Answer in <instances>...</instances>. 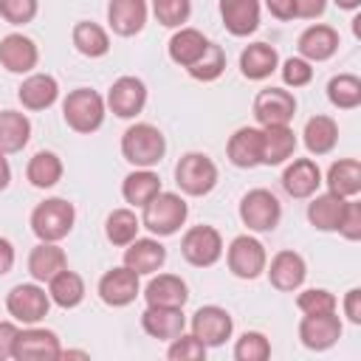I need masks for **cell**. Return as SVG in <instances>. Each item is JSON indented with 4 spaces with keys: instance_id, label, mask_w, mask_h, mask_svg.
<instances>
[{
    "instance_id": "1",
    "label": "cell",
    "mask_w": 361,
    "mask_h": 361,
    "mask_svg": "<svg viewBox=\"0 0 361 361\" xmlns=\"http://www.w3.org/2000/svg\"><path fill=\"white\" fill-rule=\"evenodd\" d=\"M166 152V138L158 127L141 121L124 130L121 135V155L127 164H133L135 169H152L155 164H161Z\"/></svg>"
},
{
    "instance_id": "2",
    "label": "cell",
    "mask_w": 361,
    "mask_h": 361,
    "mask_svg": "<svg viewBox=\"0 0 361 361\" xmlns=\"http://www.w3.org/2000/svg\"><path fill=\"white\" fill-rule=\"evenodd\" d=\"M144 214H141V226L149 228L155 237H169L175 234L183 223H186V214H189V206L180 195L175 192H158L149 203L141 206Z\"/></svg>"
},
{
    "instance_id": "3",
    "label": "cell",
    "mask_w": 361,
    "mask_h": 361,
    "mask_svg": "<svg viewBox=\"0 0 361 361\" xmlns=\"http://www.w3.org/2000/svg\"><path fill=\"white\" fill-rule=\"evenodd\" d=\"M73 220H76L73 203H68L65 197H48V200L34 206V212H31V231L42 243H59L62 237L71 234Z\"/></svg>"
},
{
    "instance_id": "4",
    "label": "cell",
    "mask_w": 361,
    "mask_h": 361,
    "mask_svg": "<svg viewBox=\"0 0 361 361\" xmlns=\"http://www.w3.org/2000/svg\"><path fill=\"white\" fill-rule=\"evenodd\" d=\"M62 116H65V124L71 130H76L82 135L96 133L104 121V99L90 87H76L65 96Z\"/></svg>"
},
{
    "instance_id": "5",
    "label": "cell",
    "mask_w": 361,
    "mask_h": 361,
    "mask_svg": "<svg viewBox=\"0 0 361 361\" xmlns=\"http://www.w3.org/2000/svg\"><path fill=\"white\" fill-rule=\"evenodd\" d=\"M175 183L183 195L203 197L217 186V166L203 152H186L175 164Z\"/></svg>"
},
{
    "instance_id": "6",
    "label": "cell",
    "mask_w": 361,
    "mask_h": 361,
    "mask_svg": "<svg viewBox=\"0 0 361 361\" xmlns=\"http://www.w3.org/2000/svg\"><path fill=\"white\" fill-rule=\"evenodd\" d=\"M282 206L274 192L268 189H251L240 200V220L248 226V231H274L279 226Z\"/></svg>"
},
{
    "instance_id": "7",
    "label": "cell",
    "mask_w": 361,
    "mask_h": 361,
    "mask_svg": "<svg viewBox=\"0 0 361 361\" xmlns=\"http://www.w3.org/2000/svg\"><path fill=\"white\" fill-rule=\"evenodd\" d=\"M180 254L195 268H209L223 257V237L214 226H192L180 240Z\"/></svg>"
},
{
    "instance_id": "8",
    "label": "cell",
    "mask_w": 361,
    "mask_h": 361,
    "mask_svg": "<svg viewBox=\"0 0 361 361\" xmlns=\"http://www.w3.org/2000/svg\"><path fill=\"white\" fill-rule=\"evenodd\" d=\"M226 259H228V271L240 279H257L265 265H268V254H265V245L251 237V234H240L228 243V251H226Z\"/></svg>"
},
{
    "instance_id": "9",
    "label": "cell",
    "mask_w": 361,
    "mask_h": 361,
    "mask_svg": "<svg viewBox=\"0 0 361 361\" xmlns=\"http://www.w3.org/2000/svg\"><path fill=\"white\" fill-rule=\"evenodd\" d=\"M48 307H51V296L45 293V288H39L37 282H23V285H14L6 296V310L23 322V324H37L48 316Z\"/></svg>"
},
{
    "instance_id": "10",
    "label": "cell",
    "mask_w": 361,
    "mask_h": 361,
    "mask_svg": "<svg viewBox=\"0 0 361 361\" xmlns=\"http://www.w3.org/2000/svg\"><path fill=\"white\" fill-rule=\"evenodd\" d=\"M296 116V99L285 87H265L254 99V118L262 127H279L290 124Z\"/></svg>"
},
{
    "instance_id": "11",
    "label": "cell",
    "mask_w": 361,
    "mask_h": 361,
    "mask_svg": "<svg viewBox=\"0 0 361 361\" xmlns=\"http://www.w3.org/2000/svg\"><path fill=\"white\" fill-rule=\"evenodd\" d=\"M189 324H192V336H197L206 347L226 344V338H231V330H234L231 313L226 307H217V305L197 307Z\"/></svg>"
},
{
    "instance_id": "12",
    "label": "cell",
    "mask_w": 361,
    "mask_h": 361,
    "mask_svg": "<svg viewBox=\"0 0 361 361\" xmlns=\"http://www.w3.org/2000/svg\"><path fill=\"white\" fill-rule=\"evenodd\" d=\"M104 104L118 116V118H133L144 110L147 104V85L138 79V76H118L110 90H107V99Z\"/></svg>"
},
{
    "instance_id": "13",
    "label": "cell",
    "mask_w": 361,
    "mask_h": 361,
    "mask_svg": "<svg viewBox=\"0 0 361 361\" xmlns=\"http://www.w3.org/2000/svg\"><path fill=\"white\" fill-rule=\"evenodd\" d=\"M341 330H344V324L336 316V310L333 313L302 316V322H299V338H302V344L307 350H316V353L330 350L341 338Z\"/></svg>"
},
{
    "instance_id": "14",
    "label": "cell",
    "mask_w": 361,
    "mask_h": 361,
    "mask_svg": "<svg viewBox=\"0 0 361 361\" xmlns=\"http://www.w3.org/2000/svg\"><path fill=\"white\" fill-rule=\"evenodd\" d=\"M14 358L17 361H54L62 358V347L54 330L45 327H28L20 330L17 344H14Z\"/></svg>"
},
{
    "instance_id": "15",
    "label": "cell",
    "mask_w": 361,
    "mask_h": 361,
    "mask_svg": "<svg viewBox=\"0 0 361 361\" xmlns=\"http://www.w3.org/2000/svg\"><path fill=\"white\" fill-rule=\"evenodd\" d=\"M138 293H141L138 274L130 271L127 265L110 268V271L99 279V296H102V302L110 305V307H127L130 302H135Z\"/></svg>"
},
{
    "instance_id": "16",
    "label": "cell",
    "mask_w": 361,
    "mask_h": 361,
    "mask_svg": "<svg viewBox=\"0 0 361 361\" xmlns=\"http://www.w3.org/2000/svg\"><path fill=\"white\" fill-rule=\"evenodd\" d=\"M265 274H268V279H271V285H274L276 290L290 293V290L302 288V282H305V276H307V265H305L302 254L285 248V251L274 254L271 265H265Z\"/></svg>"
},
{
    "instance_id": "17",
    "label": "cell",
    "mask_w": 361,
    "mask_h": 361,
    "mask_svg": "<svg viewBox=\"0 0 361 361\" xmlns=\"http://www.w3.org/2000/svg\"><path fill=\"white\" fill-rule=\"evenodd\" d=\"M39 62V51L25 34H6L0 39V65L8 73H31Z\"/></svg>"
},
{
    "instance_id": "18",
    "label": "cell",
    "mask_w": 361,
    "mask_h": 361,
    "mask_svg": "<svg viewBox=\"0 0 361 361\" xmlns=\"http://www.w3.org/2000/svg\"><path fill=\"white\" fill-rule=\"evenodd\" d=\"M141 327L147 336L158 341H172L186 330V316L183 307H161V305H147L141 313Z\"/></svg>"
},
{
    "instance_id": "19",
    "label": "cell",
    "mask_w": 361,
    "mask_h": 361,
    "mask_svg": "<svg viewBox=\"0 0 361 361\" xmlns=\"http://www.w3.org/2000/svg\"><path fill=\"white\" fill-rule=\"evenodd\" d=\"M296 48H299V56L302 59H307V62H324V59H330L338 51V31L333 25L316 23V25H310V28H305L299 34Z\"/></svg>"
},
{
    "instance_id": "20",
    "label": "cell",
    "mask_w": 361,
    "mask_h": 361,
    "mask_svg": "<svg viewBox=\"0 0 361 361\" xmlns=\"http://www.w3.org/2000/svg\"><path fill=\"white\" fill-rule=\"evenodd\" d=\"M322 186V169L313 158H296L293 164H288V169L282 172V189L290 197H313L316 189Z\"/></svg>"
},
{
    "instance_id": "21",
    "label": "cell",
    "mask_w": 361,
    "mask_h": 361,
    "mask_svg": "<svg viewBox=\"0 0 361 361\" xmlns=\"http://www.w3.org/2000/svg\"><path fill=\"white\" fill-rule=\"evenodd\" d=\"M164 262H166V248L155 237H135L133 243L124 245V265L138 276L161 271Z\"/></svg>"
},
{
    "instance_id": "22",
    "label": "cell",
    "mask_w": 361,
    "mask_h": 361,
    "mask_svg": "<svg viewBox=\"0 0 361 361\" xmlns=\"http://www.w3.org/2000/svg\"><path fill=\"white\" fill-rule=\"evenodd\" d=\"M293 149H296V135L288 124L259 130V164L279 166L293 155Z\"/></svg>"
},
{
    "instance_id": "23",
    "label": "cell",
    "mask_w": 361,
    "mask_h": 361,
    "mask_svg": "<svg viewBox=\"0 0 361 361\" xmlns=\"http://www.w3.org/2000/svg\"><path fill=\"white\" fill-rule=\"evenodd\" d=\"M107 23L113 34L133 37L147 23V0H110L107 3Z\"/></svg>"
},
{
    "instance_id": "24",
    "label": "cell",
    "mask_w": 361,
    "mask_h": 361,
    "mask_svg": "<svg viewBox=\"0 0 361 361\" xmlns=\"http://www.w3.org/2000/svg\"><path fill=\"white\" fill-rule=\"evenodd\" d=\"M220 17L228 34L248 37L259 25V0H220Z\"/></svg>"
},
{
    "instance_id": "25",
    "label": "cell",
    "mask_w": 361,
    "mask_h": 361,
    "mask_svg": "<svg viewBox=\"0 0 361 361\" xmlns=\"http://www.w3.org/2000/svg\"><path fill=\"white\" fill-rule=\"evenodd\" d=\"M59 96V85L51 73H31L28 79H23L17 99L25 110H48Z\"/></svg>"
},
{
    "instance_id": "26",
    "label": "cell",
    "mask_w": 361,
    "mask_h": 361,
    "mask_svg": "<svg viewBox=\"0 0 361 361\" xmlns=\"http://www.w3.org/2000/svg\"><path fill=\"white\" fill-rule=\"evenodd\" d=\"M347 200L350 197H341V195H333V192L313 195V200L307 203L310 226L319 228V231H338V223H341V214L347 209Z\"/></svg>"
},
{
    "instance_id": "27",
    "label": "cell",
    "mask_w": 361,
    "mask_h": 361,
    "mask_svg": "<svg viewBox=\"0 0 361 361\" xmlns=\"http://www.w3.org/2000/svg\"><path fill=\"white\" fill-rule=\"evenodd\" d=\"M65 268H68V257L56 243H42L39 240V245H34L31 254H28V274H31L34 282H48Z\"/></svg>"
},
{
    "instance_id": "28",
    "label": "cell",
    "mask_w": 361,
    "mask_h": 361,
    "mask_svg": "<svg viewBox=\"0 0 361 361\" xmlns=\"http://www.w3.org/2000/svg\"><path fill=\"white\" fill-rule=\"evenodd\" d=\"M144 299H147V305L183 307L186 299H189V290H186V282L180 276H175V274H158L144 288Z\"/></svg>"
},
{
    "instance_id": "29",
    "label": "cell",
    "mask_w": 361,
    "mask_h": 361,
    "mask_svg": "<svg viewBox=\"0 0 361 361\" xmlns=\"http://www.w3.org/2000/svg\"><path fill=\"white\" fill-rule=\"evenodd\" d=\"M276 65H279V54L268 42H251L240 54V71L245 79H254V82L271 76L276 71Z\"/></svg>"
},
{
    "instance_id": "30",
    "label": "cell",
    "mask_w": 361,
    "mask_h": 361,
    "mask_svg": "<svg viewBox=\"0 0 361 361\" xmlns=\"http://www.w3.org/2000/svg\"><path fill=\"white\" fill-rule=\"evenodd\" d=\"M206 45H209V39L197 28H183L180 25V31H175L172 39H169V59L180 68H192L203 56Z\"/></svg>"
},
{
    "instance_id": "31",
    "label": "cell",
    "mask_w": 361,
    "mask_h": 361,
    "mask_svg": "<svg viewBox=\"0 0 361 361\" xmlns=\"http://www.w3.org/2000/svg\"><path fill=\"white\" fill-rule=\"evenodd\" d=\"M31 138V121L20 110H0V152H20Z\"/></svg>"
},
{
    "instance_id": "32",
    "label": "cell",
    "mask_w": 361,
    "mask_h": 361,
    "mask_svg": "<svg viewBox=\"0 0 361 361\" xmlns=\"http://www.w3.org/2000/svg\"><path fill=\"white\" fill-rule=\"evenodd\" d=\"M226 155L234 166L240 169H251L259 164V130L257 127H240L228 144H226Z\"/></svg>"
},
{
    "instance_id": "33",
    "label": "cell",
    "mask_w": 361,
    "mask_h": 361,
    "mask_svg": "<svg viewBox=\"0 0 361 361\" xmlns=\"http://www.w3.org/2000/svg\"><path fill=\"white\" fill-rule=\"evenodd\" d=\"M327 192L341 197H355L361 192V164L355 158H341L327 169Z\"/></svg>"
},
{
    "instance_id": "34",
    "label": "cell",
    "mask_w": 361,
    "mask_h": 361,
    "mask_svg": "<svg viewBox=\"0 0 361 361\" xmlns=\"http://www.w3.org/2000/svg\"><path fill=\"white\" fill-rule=\"evenodd\" d=\"M305 147L310 155H327L333 152L336 141H338V124L330 116H313L305 124Z\"/></svg>"
},
{
    "instance_id": "35",
    "label": "cell",
    "mask_w": 361,
    "mask_h": 361,
    "mask_svg": "<svg viewBox=\"0 0 361 361\" xmlns=\"http://www.w3.org/2000/svg\"><path fill=\"white\" fill-rule=\"evenodd\" d=\"M48 296H51L54 305L71 310V307L82 305V299H85V282H82V276L76 271H68L65 268L54 279H48Z\"/></svg>"
},
{
    "instance_id": "36",
    "label": "cell",
    "mask_w": 361,
    "mask_h": 361,
    "mask_svg": "<svg viewBox=\"0 0 361 361\" xmlns=\"http://www.w3.org/2000/svg\"><path fill=\"white\" fill-rule=\"evenodd\" d=\"M161 192V178L152 172V169H135V172H130L127 178H124V183H121V195H124V200L130 203V206H144V203H149L155 195Z\"/></svg>"
},
{
    "instance_id": "37",
    "label": "cell",
    "mask_w": 361,
    "mask_h": 361,
    "mask_svg": "<svg viewBox=\"0 0 361 361\" xmlns=\"http://www.w3.org/2000/svg\"><path fill=\"white\" fill-rule=\"evenodd\" d=\"M71 39H73V48H76L79 54L90 56V59H96V56H104V54L110 51V37H107V31H104L102 25L90 23V20H82V23H76V25H73V34H71Z\"/></svg>"
},
{
    "instance_id": "38",
    "label": "cell",
    "mask_w": 361,
    "mask_h": 361,
    "mask_svg": "<svg viewBox=\"0 0 361 361\" xmlns=\"http://www.w3.org/2000/svg\"><path fill=\"white\" fill-rule=\"evenodd\" d=\"M25 178H28L31 186H37V189H51V186H56V183L62 180V161H59V155H56V152H48V149L37 152V155L28 161V166H25Z\"/></svg>"
},
{
    "instance_id": "39",
    "label": "cell",
    "mask_w": 361,
    "mask_h": 361,
    "mask_svg": "<svg viewBox=\"0 0 361 361\" xmlns=\"http://www.w3.org/2000/svg\"><path fill=\"white\" fill-rule=\"evenodd\" d=\"M138 228H141V220L135 217L133 209H113L104 220V234L113 245H127L138 237Z\"/></svg>"
},
{
    "instance_id": "40",
    "label": "cell",
    "mask_w": 361,
    "mask_h": 361,
    "mask_svg": "<svg viewBox=\"0 0 361 361\" xmlns=\"http://www.w3.org/2000/svg\"><path fill=\"white\" fill-rule=\"evenodd\" d=\"M327 99L338 110H353L361 104V79L353 73H338L327 82Z\"/></svg>"
},
{
    "instance_id": "41",
    "label": "cell",
    "mask_w": 361,
    "mask_h": 361,
    "mask_svg": "<svg viewBox=\"0 0 361 361\" xmlns=\"http://www.w3.org/2000/svg\"><path fill=\"white\" fill-rule=\"evenodd\" d=\"M195 79H200V82H214L223 71H226V51L217 45V42H212L209 39V45H206V51H203V56L192 65V68H186Z\"/></svg>"
},
{
    "instance_id": "42",
    "label": "cell",
    "mask_w": 361,
    "mask_h": 361,
    "mask_svg": "<svg viewBox=\"0 0 361 361\" xmlns=\"http://www.w3.org/2000/svg\"><path fill=\"white\" fill-rule=\"evenodd\" d=\"M152 14L166 28H180L192 14V0H152Z\"/></svg>"
},
{
    "instance_id": "43",
    "label": "cell",
    "mask_w": 361,
    "mask_h": 361,
    "mask_svg": "<svg viewBox=\"0 0 361 361\" xmlns=\"http://www.w3.org/2000/svg\"><path fill=\"white\" fill-rule=\"evenodd\" d=\"M268 355H271V341L257 330L243 333L234 344V358L237 361H265Z\"/></svg>"
},
{
    "instance_id": "44",
    "label": "cell",
    "mask_w": 361,
    "mask_h": 361,
    "mask_svg": "<svg viewBox=\"0 0 361 361\" xmlns=\"http://www.w3.org/2000/svg\"><path fill=\"white\" fill-rule=\"evenodd\" d=\"M336 296L324 288H307L296 296V307L305 313V316H316V313H333L336 310Z\"/></svg>"
},
{
    "instance_id": "45",
    "label": "cell",
    "mask_w": 361,
    "mask_h": 361,
    "mask_svg": "<svg viewBox=\"0 0 361 361\" xmlns=\"http://www.w3.org/2000/svg\"><path fill=\"white\" fill-rule=\"evenodd\" d=\"M206 344L197 338V336H186V333H180V336H175L172 338V344H169V350H166V355L172 358V361H200V358H206Z\"/></svg>"
},
{
    "instance_id": "46",
    "label": "cell",
    "mask_w": 361,
    "mask_h": 361,
    "mask_svg": "<svg viewBox=\"0 0 361 361\" xmlns=\"http://www.w3.org/2000/svg\"><path fill=\"white\" fill-rule=\"evenodd\" d=\"M39 0H0V17L8 25H25L37 17Z\"/></svg>"
},
{
    "instance_id": "47",
    "label": "cell",
    "mask_w": 361,
    "mask_h": 361,
    "mask_svg": "<svg viewBox=\"0 0 361 361\" xmlns=\"http://www.w3.org/2000/svg\"><path fill=\"white\" fill-rule=\"evenodd\" d=\"M310 79H313V68H310L307 59H302V56L285 59V65H282V82L288 87H305Z\"/></svg>"
},
{
    "instance_id": "48",
    "label": "cell",
    "mask_w": 361,
    "mask_h": 361,
    "mask_svg": "<svg viewBox=\"0 0 361 361\" xmlns=\"http://www.w3.org/2000/svg\"><path fill=\"white\" fill-rule=\"evenodd\" d=\"M338 234L344 240H361V203L358 200H347V209L341 214V223H338Z\"/></svg>"
},
{
    "instance_id": "49",
    "label": "cell",
    "mask_w": 361,
    "mask_h": 361,
    "mask_svg": "<svg viewBox=\"0 0 361 361\" xmlns=\"http://www.w3.org/2000/svg\"><path fill=\"white\" fill-rule=\"evenodd\" d=\"M17 336H20V327L14 322H0V361L14 358Z\"/></svg>"
},
{
    "instance_id": "50",
    "label": "cell",
    "mask_w": 361,
    "mask_h": 361,
    "mask_svg": "<svg viewBox=\"0 0 361 361\" xmlns=\"http://www.w3.org/2000/svg\"><path fill=\"white\" fill-rule=\"evenodd\" d=\"M344 316L353 324H361V290L358 288H350L344 293Z\"/></svg>"
},
{
    "instance_id": "51",
    "label": "cell",
    "mask_w": 361,
    "mask_h": 361,
    "mask_svg": "<svg viewBox=\"0 0 361 361\" xmlns=\"http://www.w3.org/2000/svg\"><path fill=\"white\" fill-rule=\"evenodd\" d=\"M265 8L276 20H293L296 17V0H265Z\"/></svg>"
},
{
    "instance_id": "52",
    "label": "cell",
    "mask_w": 361,
    "mask_h": 361,
    "mask_svg": "<svg viewBox=\"0 0 361 361\" xmlns=\"http://www.w3.org/2000/svg\"><path fill=\"white\" fill-rule=\"evenodd\" d=\"M324 6H327V0H296V17L316 20L324 14Z\"/></svg>"
},
{
    "instance_id": "53",
    "label": "cell",
    "mask_w": 361,
    "mask_h": 361,
    "mask_svg": "<svg viewBox=\"0 0 361 361\" xmlns=\"http://www.w3.org/2000/svg\"><path fill=\"white\" fill-rule=\"evenodd\" d=\"M11 268H14V245L6 237H0V276H6Z\"/></svg>"
},
{
    "instance_id": "54",
    "label": "cell",
    "mask_w": 361,
    "mask_h": 361,
    "mask_svg": "<svg viewBox=\"0 0 361 361\" xmlns=\"http://www.w3.org/2000/svg\"><path fill=\"white\" fill-rule=\"evenodd\" d=\"M8 180H11V166L6 161V152H0V192L8 186Z\"/></svg>"
},
{
    "instance_id": "55",
    "label": "cell",
    "mask_w": 361,
    "mask_h": 361,
    "mask_svg": "<svg viewBox=\"0 0 361 361\" xmlns=\"http://www.w3.org/2000/svg\"><path fill=\"white\" fill-rule=\"evenodd\" d=\"M338 8H347V11H355L361 6V0H333Z\"/></svg>"
},
{
    "instance_id": "56",
    "label": "cell",
    "mask_w": 361,
    "mask_h": 361,
    "mask_svg": "<svg viewBox=\"0 0 361 361\" xmlns=\"http://www.w3.org/2000/svg\"><path fill=\"white\" fill-rule=\"evenodd\" d=\"M62 358H87V353H82V350H62Z\"/></svg>"
}]
</instances>
